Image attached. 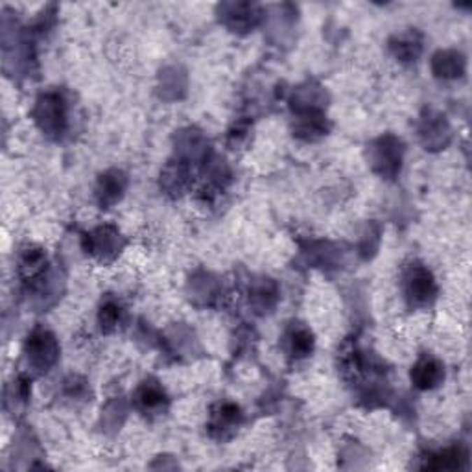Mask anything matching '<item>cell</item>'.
<instances>
[{
    "label": "cell",
    "mask_w": 472,
    "mask_h": 472,
    "mask_svg": "<svg viewBox=\"0 0 472 472\" xmlns=\"http://www.w3.org/2000/svg\"><path fill=\"white\" fill-rule=\"evenodd\" d=\"M24 352L30 366H34L39 371H46V367H50L56 362L57 343L50 332L36 330L26 341Z\"/></svg>",
    "instance_id": "1"
},
{
    "label": "cell",
    "mask_w": 472,
    "mask_h": 472,
    "mask_svg": "<svg viewBox=\"0 0 472 472\" xmlns=\"http://www.w3.org/2000/svg\"><path fill=\"white\" fill-rule=\"evenodd\" d=\"M406 297L411 305H427L428 301L436 294V285L428 269L411 268L406 275Z\"/></svg>",
    "instance_id": "2"
},
{
    "label": "cell",
    "mask_w": 472,
    "mask_h": 472,
    "mask_svg": "<svg viewBox=\"0 0 472 472\" xmlns=\"http://www.w3.org/2000/svg\"><path fill=\"white\" fill-rule=\"evenodd\" d=\"M443 376H445L443 367L436 360H430V358L421 360L415 366V369L411 371V378L422 389H430V387L437 386L443 380Z\"/></svg>",
    "instance_id": "3"
},
{
    "label": "cell",
    "mask_w": 472,
    "mask_h": 472,
    "mask_svg": "<svg viewBox=\"0 0 472 472\" xmlns=\"http://www.w3.org/2000/svg\"><path fill=\"white\" fill-rule=\"evenodd\" d=\"M41 117L45 120V127L48 129H59V124L63 120V102L57 96H46L43 102H39Z\"/></svg>",
    "instance_id": "4"
},
{
    "label": "cell",
    "mask_w": 472,
    "mask_h": 472,
    "mask_svg": "<svg viewBox=\"0 0 472 472\" xmlns=\"http://www.w3.org/2000/svg\"><path fill=\"white\" fill-rule=\"evenodd\" d=\"M137 402L144 411H155L159 408H163L164 393L161 391V387L153 386V384H146V386L138 389Z\"/></svg>",
    "instance_id": "5"
},
{
    "label": "cell",
    "mask_w": 472,
    "mask_h": 472,
    "mask_svg": "<svg viewBox=\"0 0 472 472\" xmlns=\"http://www.w3.org/2000/svg\"><path fill=\"white\" fill-rule=\"evenodd\" d=\"M289 350L294 352V356H306L312 352L314 347V340L306 329H295L288 334Z\"/></svg>",
    "instance_id": "6"
},
{
    "label": "cell",
    "mask_w": 472,
    "mask_h": 472,
    "mask_svg": "<svg viewBox=\"0 0 472 472\" xmlns=\"http://www.w3.org/2000/svg\"><path fill=\"white\" fill-rule=\"evenodd\" d=\"M124 188V178L120 173H113V176H106L102 179V198L103 201H115L118 198V194L122 192Z\"/></svg>",
    "instance_id": "7"
},
{
    "label": "cell",
    "mask_w": 472,
    "mask_h": 472,
    "mask_svg": "<svg viewBox=\"0 0 472 472\" xmlns=\"http://www.w3.org/2000/svg\"><path fill=\"white\" fill-rule=\"evenodd\" d=\"M118 320H120V308L117 305H106V308H102V327H113L117 325Z\"/></svg>",
    "instance_id": "8"
}]
</instances>
